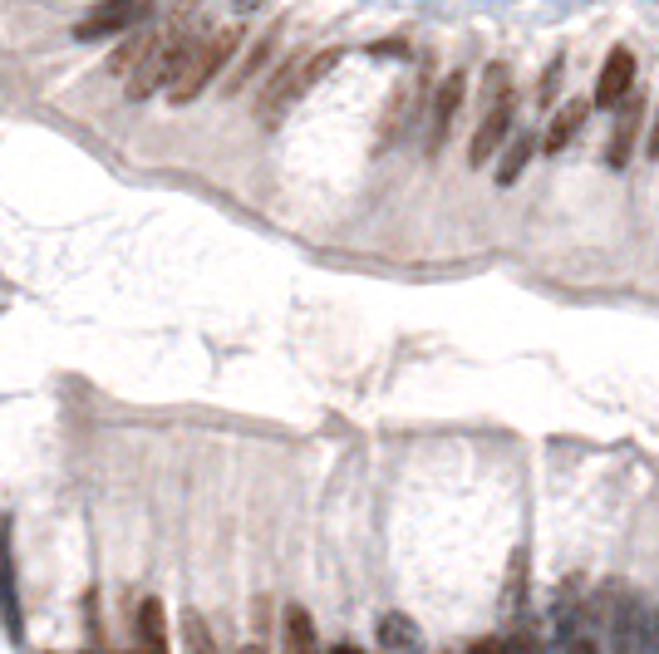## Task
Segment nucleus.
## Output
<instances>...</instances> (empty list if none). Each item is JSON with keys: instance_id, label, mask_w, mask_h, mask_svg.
Masks as SVG:
<instances>
[{"instance_id": "obj_1", "label": "nucleus", "mask_w": 659, "mask_h": 654, "mask_svg": "<svg viewBox=\"0 0 659 654\" xmlns=\"http://www.w3.org/2000/svg\"><path fill=\"white\" fill-rule=\"evenodd\" d=\"M197 35H202V25L192 15H173L163 30H153L148 45H143V55H138V64H133V74H128V99H148V94L168 89L178 79V69Z\"/></svg>"}, {"instance_id": "obj_2", "label": "nucleus", "mask_w": 659, "mask_h": 654, "mask_svg": "<svg viewBox=\"0 0 659 654\" xmlns=\"http://www.w3.org/2000/svg\"><path fill=\"white\" fill-rule=\"evenodd\" d=\"M340 64V50H310V55H296V60H286L271 79H266V89H261V99H256V114L261 123L271 128V123H281V114L300 104L330 69Z\"/></svg>"}, {"instance_id": "obj_3", "label": "nucleus", "mask_w": 659, "mask_h": 654, "mask_svg": "<svg viewBox=\"0 0 659 654\" xmlns=\"http://www.w3.org/2000/svg\"><path fill=\"white\" fill-rule=\"evenodd\" d=\"M512 109H517V94H512V69L497 60L487 64L482 74V99H478V128H473V143H468V163L487 168V158L497 153V143L507 138L512 128Z\"/></svg>"}, {"instance_id": "obj_4", "label": "nucleus", "mask_w": 659, "mask_h": 654, "mask_svg": "<svg viewBox=\"0 0 659 654\" xmlns=\"http://www.w3.org/2000/svg\"><path fill=\"white\" fill-rule=\"evenodd\" d=\"M241 45V25H222V30H202L197 40H192V50H187V60H182L178 79L168 84V99L173 104H192L217 74H222V64L237 55Z\"/></svg>"}, {"instance_id": "obj_5", "label": "nucleus", "mask_w": 659, "mask_h": 654, "mask_svg": "<svg viewBox=\"0 0 659 654\" xmlns=\"http://www.w3.org/2000/svg\"><path fill=\"white\" fill-rule=\"evenodd\" d=\"M463 94H468V74L463 69L438 84V99L428 109V153H443V143H448V133L458 123V109H463Z\"/></svg>"}, {"instance_id": "obj_6", "label": "nucleus", "mask_w": 659, "mask_h": 654, "mask_svg": "<svg viewBox=\"0 0 659 654\" xmlns=\"http://www.w3.org/2000/svg\"><path fill=\"white\" fill-rule=\"evenodd\" d=\"M419 104H423V79H404L394 94H389V104H384V119H379V148H389L409 123L419 119Z\"/></svg>"}, {"instance_id": "obj_7", "label": "nucleus", "mask_w": 659, "mask_h": 654, "mask_svg": "<svg viewBox=\"0 0 659 654\" xmlns=\"http://www.w3.org/2000/svg\"><path fill=\"white\" fill-rule=\"evenodd\" d=\"M138 20H148V5H94L89 15H79L74 40H104V35H119Z\"/></svg>"}, {"instance_id": "obj_8", "label": "nucleus", "mask_w": 659, "mask_h": 654, "mask_svg": "<svg viewBox=\"0 0 659 654\" xmlns=\"http://www.w3.org/2000/svg\"><path fill=\"white\" fill-rule=\"evenodd\" d=\"M630 89H635V55L620 45V50H610L605 64H600V79H596V104H620V99H630Z\"/></svg>"}, {"instance_id": "obj_9", "label": "nucleus", "mask_w": 659, "mask_h": 654, "mask_svg": "<svg viewBox=\"0 0 659 654\" xmlns=\"http://www.w3.org/2000/svg\"><path fill=\"white\" fill-rule=\"evenodd\" d=\"M640 119H645V99H640V94L620 99V114H615V133H610V148H605V163H610V168H625V163H630V148H635Z\"/></svg>"}, {"instance_id": "obj_10", "label": "nucleus", "mask_w": 659, "mask_h": 654, "mask_svg": "<svg viewBox=\"0 0 659 654\" xmlns=\"http://www.w3.org/2000/svg\"><path fill=\"white\" fill-rule=\"evenodd\" d=\"M133 654H168V630H163V600H138L133 615Z\"/></svg>"}, {"instance_id": "obj_11", "label": "nucleus", "mask_w": 659, "mask_h": 654, "mask_svg": "<svg viewBox=\"0 0 659 654\" xmlns=\"http://www.w3.org/2000/svg\"><path fill=\"white\" fill-rule=\"evenodd\" d=\"M586 114H591V99H566V104L551 114V123H546V138H541V148H546V153H561V148H566V143L581 133Z\"/></svg>"}, {"instance_id": "obj_12", "label": "nucleus", "mask_w": 659, "mask_h": 654, "mask_svg": "<svg viewBox=\"0 0 659 654\" xmlns=\"http://www.w3.org/2000/svg\"><path fill=\"white\" fill-rule=\"evenodd\" d=\"M281 654H325L320 650V635H315V620L305 605H286V620H281Z\"/></svg>"}, {"instance_id": "obj_13", "label": "nucleus", "mask_w": 659, "mask_h": 654, "mask_svg": "<svg viewBox=\"0 0 659 654\" xmlns=\"http://www.w3.org/2000/svg\"><path fill=\"white\" fill-rule=\"evenodd\" d=\"M379 645H384V654H419V625L409 615H384L379 620Z\"/></svg>"}, {"instance_id": "obj_14", "label": "nucleus", "mask_w": 659, "mask_h": 654, "mask_svg": "<svg viewBox=\"0 0 659 654\" xmlns=\"http://www.w3.org/2000/svg\"><path fill=\"white\" fill-rule=\"evenodd\" d=\"M532 153H537V138H532V133H517V138H512V148H507V158L497 163V182H502V187H512V182L522 178V168L532 163Z\"/></svg>"}, {"instance_id": "obj_15", "label": "nucleus", "mask_w": 659, "mask_h": 654, "mask_svg": "<svg viewBox=\"0 0 659 654\" xmlns=\"http://www.w3.org/2000/svg\"><path fill=\"white\" fill-rule=\"evenodd\" d=\"M182 650L187 654H222L217 650V635L207 630V620L197 610H182Z\"/></svg>"}, {"instance_id": "obj_16", "label": "nucleus", "mask_w": 659, "mask_h": 654, "mask_svg": "<svg viewBox=\"0 0 659 654\" xmlns=\"http://www.w3.org/2000/svg\"><path fill=\"white\" fill-rule=\"evenodd\" d=\"M522 576H527V551H517L512 556V576H507V600H502V620L517 630V620H522Z\"/></svg>"}, {"instance_id": "obj_17", "label": "nucleus", "mask_w": 659, "mask_h": 654, "mask_svg": "<svg viewBox=\"0 0 659 654\" xmlns=\"http://www.w3.org/2000/svg\"><path fill=\"white\" fill-rule=\"evenodd\" d=\"M276 40H281V25H271V30H266V35L256 40V50H251V60L241 64L237 74H232V84H227L232 94H237V89H241V84H246V79H256V74H261V64H266V55L276 50Z\"/></svg>"}, {"instance_id": "obj_18", "label": "nucleus", "mask_w": 659, "mask_h": 654, "mask_svg": "<svg viewBox=\"0 0 659 654\" xmlns=\"http://www.w3.org/2000/svg\"><path fill=\"white\" fill-rule=\"evenodd\" d=\"M463 654H502V650H497V640H473Z\"/></svg>"}, {"instance_id": "obj_19", "label": "nucleus", "mask_w": 659, "mask_h": 654, "mask_svg": "<svg viewBox=\"0 0 659 654\" xmlns=\"http://www.w3.org/2000/svg\"><path fill=\"white\" fill-rule=\"evenodd\" d=\"M645 153L659 158V114H655V128H650V138H645Z\"/></svg>"}, {"instance_id": "obj_20", "label": "nucleus", "mask_w": 659, "mask_h": 654, "mask_svg": "<svg viewBox=\"0 0 659 654\" xmlns=\"http://www.w3.org/2000/svg\"><path fill=\"white\" fill-rule=\"evenodd\" d=\"M335 654H364L360 645H335Z\"/></svg>"}, {"instance_id": "obj_21", "label": "nucleus", "mask_w": 659, "mask_h": 654, "mask_svg": "<svg viewBox=\"0 0 659 654\" xmlns=\"http://www.w3.org/2000/svg\"><path fill=\"white\" fill-rule=\"evenodd\" d=\"M237 654H266V650H261V645H241Z\"/></svg>"}, {"instance_id": "obj_22", "label": "nucleus", "mask_w": 659, "mask_h": 654, "mask_svg": "<svg viewBox=\"0 0 659 654\" xmlns=\"http://www.w3.org/2000/svg\"><path fill=\"white\" fill-rule=\"evenodd\" d=\"M571 654H596V650H591V645H586V640H581V645H576V650H571Z\"/></svg>"}]
</instances>
